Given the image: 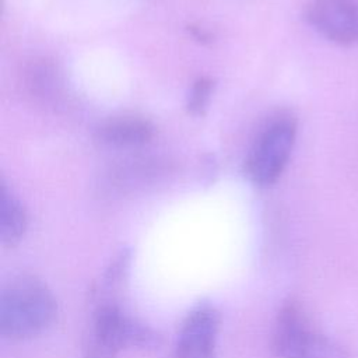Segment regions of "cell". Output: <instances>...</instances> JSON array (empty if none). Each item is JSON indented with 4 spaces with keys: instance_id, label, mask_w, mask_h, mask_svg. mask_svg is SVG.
<instances>
[{
    "instance_id": "ba28073f",
    "label": "cell",
    "mask_w": 358,
    "mask_h": 358,
    "mask_svg": "<svg viewBox=\"0 0 358 358\" xmlns=\"http://www.w3.org/2000/svg\"><path fill=\"white\" fill-rule=\"evenodd\" d=\"M28 215L20 199L1 182L0 189V242L6 248L15 246L25 235Z\"/></svg>"
},
{
    "instance_id": "5b68a950",
    "label": "cell",
    "mask_w": 358,
    "mask_h": 358,
    "mask_svg": "<svg viewBox=\"0 0 358 358\" xmlns=\"http://www.w3.org/2000/svg\"><path fill=\"white\" fill-rule=\"evenodd\" d=\"M220 310L210 302L197 303L183 319L173 358H217Z\"/></svg>"
},
{
    "instance_id": "8992f818",
    "label": "cell",
    "mask_w": 358,
    "mask_h": 358,
    "mask_svg": "<svg viewBox=\"0 0 358 358\" xmlns=\"http://www.w3.org/2000/svg\"><path fill=\"white\" fill-rule=\"evenodd\" d=\"M308 24L327 41L358 43V0H313L305 11Z\"/></svg>"
},
{
    "instance_id": "7a4b0ae2",
    "label": "cell",
    "mask_w": 358,
    "mask_h": 358,
    "mask_svg": "<svg viewBox=\"0 0 358 358\" xmlns=\"http://www.w3.org/2000/svg\"><path fill=\"white\" fill-rule=\"evenodd\" d=\"M96 302L83 358H117L127 348L148 350L159 345L158 333L124 312L116 299Z\"/></svg>"
},
{
    "instance_id": "52a82bcc",
    "label": "cell",
    "mask_w": 358,
    "mask_h": 358,
    "mask_svg": "<svg viewBox=\"0 0 358 358\" xmlns=\"http://www.w3.org/2000/svg\"><path fill=\"white\" fill-rule=\"evenodd\" d=\"M155 134L154 124L137 116L112 117L95 127L96 143L110 148H136L147 144Z\"/></svg>"
},
{
    "instance_id": "6da1fadb",
    "label": "cell",
    "mask_w": 358,
    "mask_h": 358,
    "mask_svg": "<svg viewBox=\"0 0 358 358\" xmlns=\"http://www.w3.org/2000/svg\"><path fill=\"white\" fill-rule=\"evenodd\" d=\"M57 316V302L48 285L36 277L20 275L0 292V334L13 341L46 331Z\"/></svg>"
},
{
    "instance_id": "8fae6325",
    "label": "cell",
    "mask_w": 358,
    "mask_h": 358,
    "mask_svg": "<svg viewBox=\"0 0 358 358\" xmlns=\"http://www.w3.org/2000/svg\"><path fill=\"white\" fill-rule=\"evenodd\" d=\"M189 32L193 35L194 39H197V41H200V42H203V43L211 41L210 34H208L207 31H204L203 28H199V27H193V25H192V27H189Z\"/></svg>"
},
{
    "instance_id": "3957f363",
    "label": "cell",
    "mask_w": 358,
    "mask_h": 358,
    "mask_svg": "<svg viewBox=\"0 0 358 358\" xmlns=\"http://www.w3.org/2000/svg\"><path fill=\"white\" fill-rule=\"evenodd\" d=\"M271 350L277 358H348L340 343L312 326L295 301L285 302L275 316Z\"/></svg>"
},
{
    "instance_id": "9c48e42d",
    "label": "cell",
    "mask_w": 358,
    "mask_h": 358,
    "mask_svg": "<svg viewBox=\"0 0 358 358\" xmlns=\"http://www.w3.org/2000/svg\"><path fill=\"white\" fill-rule=\"evenodd\" d=\"M131 263V252L129 249H122L115 259L109 263L108 268L102 274L98 288L95 291L96 301L115 299V292L122 287L127 277Z\"/></svg>"
},
{
    "instance_id": "277c9868",
    "label": "cell",
    "mask_w": 358,
    "mask_h": 358,
    "mask_svg": "<svg viewBox=\"0 0 358 358\" xmlns=\"http://www.w3.org/2000/svg\"><path fill=\"white\" fill-rule=\"evenodd\" d=\"M296 138V122L291 116L273 120L257 137L245 164V176L259 187L274 185L284 172Z\"/></svg>"
},
{
    "instance_id": "30bf717a",
    "label": "cell",
    "mask_w": 358,
    "mask_h": 358,
    "mask_svg": "<svg viewBox=\"0 0 358 358\" xmlns=\"http://www.w3.org/2000/svg\"><path fill=\"white\" fill-rule=\"evenodd\" d=\"M214 91V81L210 77L197 78L186 98V109L193 116H203L207 112L211 95Z\"/></svg>"
}]
</instances>
